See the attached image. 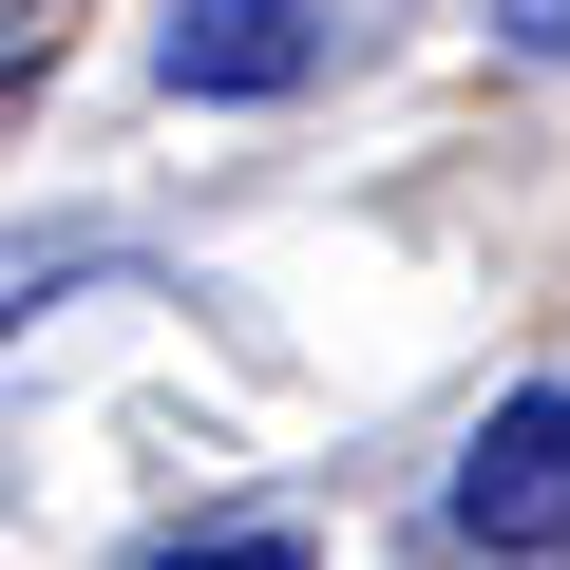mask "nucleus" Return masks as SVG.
Here are the masks:
<instances>
[{"mask_svg": "<svg viewBox=\"0 0 570 570\" xmlns=\"http://www.w3.org/2000/svg\"><path fill=\"white\" fill-rule=\"evenodd\" d=\"M438 532H456V551H494V570H551V551H570V381H513V400L475 419V456H456Z\"/></svg>", "mask_w": 570, "mask_h": 570, "instance_id": "1", "label": "nucleus"}, {"mask_svg": "<svg viewBox=\"0 0 570 570\" xmlns=\"http://www.w3.org/2000/svg\"><path fill=\"white\" fill-rule=\"evenodd\" d=\"M153 77L209 96V115L305 96V77H324V0H171V20H153Z\"/></svg>", "mask_w": 570, "mask_h": 570, "instance_id": "2", "label": "nucleus"}, {"mask_svg": "<svg viewBox=\"0 0 570 570\" xmlns=\"http://www.w3.org/2000/svg\"><path fill=\"white\" fill-rule=\"evenodd\" d=\"M153 570H305V532H285V513H247V532H190V551H153Z\"/></svg>", "mask_w": 570, "mask_h": 570, "instance_id": "3", "label": "nucleus"}, {"mask_svg": "<svg viewBox=\"0 0 570 570\" xmlns=\"http://www.w3.org/2000/svg\"><path fill=\"white\" fill-rule=\"evenodd\" d=\"M494 20H513V39H532V58H570V0H494Z\"/></svg>", "mask_w": 570, "mask_h": 570, "instance_id": "4", "label": "nucleus"}, {"mask_svg": "<svg viewBox=\"0 0 570 570\" xmlns=\"http://www.w3.org/2000/svg\"><path fill=\"white\" fill-rule=\"evenodd\" d=\"M0 20H20V0H0Z\"/></svg>", "mask_w": 570, "mask_h": 570, "instance_id": "5", "label": "nucleus"}]
</instances>
